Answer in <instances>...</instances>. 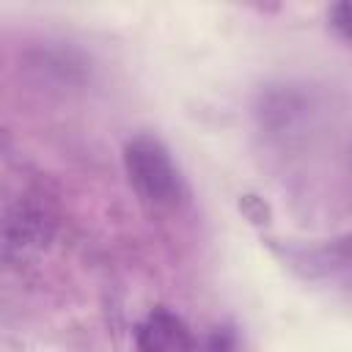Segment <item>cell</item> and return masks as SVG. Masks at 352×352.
<instances>
[{
    "mask_svg": "<svg viewBox=\"0 0 352 352\" xmlns=\"http://www.w3.org/2000/svg\"><path fill=\"white\" fill-rule=\"evenodd\" d=\"M124 170L140 198L151 209H173L184 195L182 173L168 146L154 135H135L124 146Z\"/></svg>",
    "mask_w": 352,
    "mask_h": 352,
    "instance_id": "6da1fadb",
    "label": "cell"
},
{
    "mask_svg": "<svg viewBox=\"0 0 352 352\" xmlns=\"http://www.w3.org/2000/svg\"><path fill=\"white\" fill-rule=\"evenodd\" d=\"M192 346L195 336L190 324L165 305L148 311L135 327L138 352H192Z\"/></svg>",
    "mask_w": 352,
    "mask_h": 352,
    "instance_id": "7a4b0ae2",
    "label": "cell"
},
{
    "mask_svg": "<svg viewBox=\"0 0 352 352\" xmlns=\"http://www.w3.org/2000/svg\"><path fill=\"white\" fill-rule=\"evenodd\" d=\"M236 349V330L231 324H220V327H212L209 336L192 346V352H234Z\"/></svg>",
    "mask_w": 352,
    "mask_h": 352,
    "instance_id": "3957f363",
    "label": "cell"
},
{
    "mask_svg": "<svg viewBox=\"0 0 352 352\" xmlns=\"http://www.w3.org/2000/svg\"><path fill=\"white\" fill-rule=\"evenodd\" d=\"M327 19H330V25L338 30L341 38H349V6H346V3H336V6L330 8Z\"/></svg>",
    "mask_w": 352,
    "mask_h": 352,
    "instance_id": "277c9868",
    "label": "cell"
}]
</instances>
